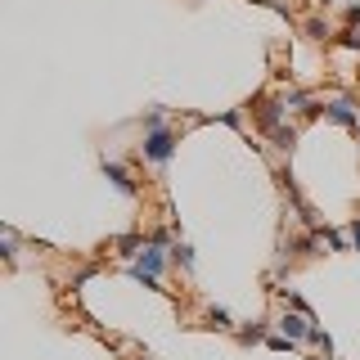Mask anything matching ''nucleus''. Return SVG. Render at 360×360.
<instances>
[{
	"instance_id": "obj_11",
	"label": "nucleus",
	"mask_w": 360,
	"mask_h": 360,
	"mask_svg": "<svg viewBox=\"0 0 360 360\" xmlns=\"http://www.w3.org/2000/svg\"><path fill=\"white\" fill-rule=\"evenodd\" d=\"M352 248H356V252H360V217L352 221Z\"/></svg>"
},
{
	"instance_id": "obj_4",
	"label": "nucleus",
	"mask_w": 360,
	"mask_h": 360,
	"mask_svg": "<svg viewBox=\"0 0 360 360\" xmlns=\"http://www.w3.org/2000/svg\"><path fill=\"white\" fill-rule=\"evenodd\" d=\"M104 176L112 180V185H117L122 189V194H140V185H135V180H131V172H127V167H122V162H108V158H104Z\"/></svg>"
},
{
	"instance_id": "obj_7",
	"label": "nucleus",
	"mask_w": 360,
	"mask_h": 360,
	"mask_svg": "<svg viewBox=\"0 0 360 360\" xmlns=\"http://www.w3.org/2000/svg\"><path fill=\"white\" fill-rule=\"evenodd\" d=\"M207 324H212V329H234V320H230L225 307H207Z\"/></svg>"
},
{
	"instance_id": "obj_3",
	"label": "nucleus",
	"mask_w": 360,
	"mask_h": 360,
	"mask_svg": "<svg viewBox=\"0 0 360 360\" xmlns=\"http://www.w3.org/2000/svg\"><path fill=\"white\" fill-rule=\"evenodd\" d=\"M320 112H324V122H333V127H360V112H356L352 99H329Z\"/></svg>"
},
{
	"instance_id": "obj_8",
	"label": "nucleus",
	"mask_w": 360,
	"mask_h": 360,
	"mask_svg": "<svg viewBox=\"0 0 360 360\" xmlns=\"http://www.w3.org/2000/svg\"><path fill=\"white\" fill-rule=\"evenodd\" d=\"M270 140H275L279 149H292V144H297V131H292V127H279V131H270Z\"/></svg>"
},
{
	"instance_id": "obj_6",
	"label": "nucleus",
	"mask_w": 360,
	"mask_h": 360,
	"mask_svg": "<svg viewBox=\"0 0 360 360\" xmlns=\"http://www.w3.org/2000/svg\"><path fill=\"white\" fill-rule=\"evenodd\" d=\"M172 262L185 266V270H194V248H189V243H172Z\"/></svg>"
},
{
	"instance_id": "obj_9",
	"label": "nucleus",
	"mask_w": 360,
	"mask_h": 360,
	"mask_svg": "<svg viewBox=\"0 0 360 360\" xmlns=\"http://www.w3.org/2000/svg\"><path fill=\"white\" fill-rule=\"evenodd\" d=\"M266 347H270V352H288V347H292V338H284V333H270V338H266Z\"/></svg>"
},
{
	"instance_id": "obj_2",
	"label": "nucleus",
	"mask_w": 360,
	"mask_h": 360,
	"mask_svg": "<svg viewBox=\"0 0 360 360\" xmlns=\"http://www.w3.org/2000/svg\"><path fill=\"white\" fill-rule=\"evenodd\" d=\"M279 333L284 338H292V342H311V333H315V320L307 311H288L284 307V315H279Z\"/></svg>"
},
{
	"instance_id": "obj_1",
	"label": "nucleus",
	"mask_w": 360,
	"mask_h": 360,
	"mask_svg": "<svg viewBox=\"0 0 360 360\" xmlns=\"http://www.w3.org/2000/svg\"><path fill=\"white\" fill-rule=\"evenodd\" d=\"M172 153H176V135L167 131V127H158V131H149V135H144V158H149L153 167H162Z\"/></svg>"
},
{
	"instance_id": "obj_5",
	"label": "nucleus",
	"mask_w": 360,
	"mask_h": 360,
	"mask_svg": "<svg viewBox=\"0 0 360 360\" xmlns=\"http://www.w3.org/2000/svg\"><path fill=\"white\" fill-rule=\"evenodd\" d=\"M266 320H252V324H243V329H239V342L243 347H252V342H266Z\"/></svg>"
},
{
	"instance_id": "obj_12",
	"label": "nucleus",
	"mask_w": 360,
	"mask_h": 360,
	"mask_svg": "<svg viewBox=\"0 0 360 360\" xmlns=\"http://www.w3.org/2000/svg\"><path fill=\"white\" fill-rule=\"evenodd\" d=\"M140 360H149V356H140Z\"/></svg>"
},
{
	"instance_id": "obj_10",
	"label": "nucleus",
	"mask_w": 360,
	"mask_h": 360,
	"mask_svg": "<svg viewBox=\"0 0 360 360\" xmlns=\"http://www.w3.org/2000/svg\"><path fill=\"white\" fill-rule=\"evenodd\" d=\"M307 32H311V37H320V41H324V37H329V27H324V22H320V18H311V22H307Z\"/></svg>"
}]
</instances>
